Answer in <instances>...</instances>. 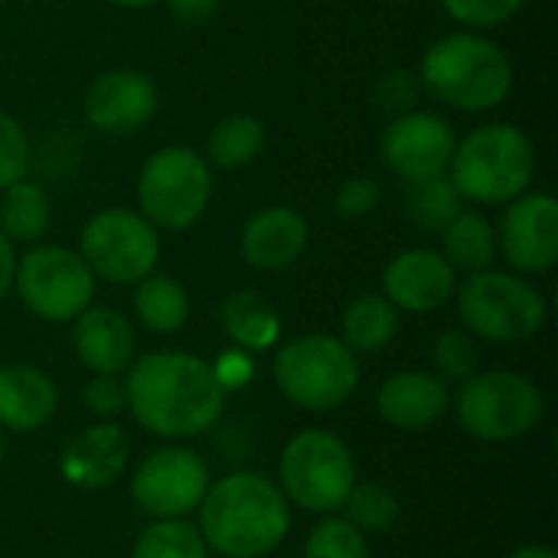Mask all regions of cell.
Masks as SVG:
<instances>
[{
	"mask_svg": "<svg viewBox=\"0 0 558 558\" xmlns=\"http://www.w3.org/2000/svg\"><path fill=\"white\" fill-rule=\"evenodd\" d=\"M128 412L157 438H193L213 428L226 392L213 363L183 350H154L128 366Z\"/></svg>",
	"mask_w": 558,
	"mask_h": 558,
	"instance_id": "obj_1",
	"label": "cell"
},
{
	"mask_svg": "<svg viewBox=\"0 0 558 558\" xmlns=\"http://www.w3.org/2000/svg\"><path fill=\"white\" fill-rule=\"evenodd\" d=\"M196 510V530L206 549L222 558L271 556L291 530V510L281 487L255 471H235L209 484Z\"/></svg>",
	"mask_w": 558,
	"mask_h": 558,
	"instance_id": "obj_2",
	"label": "cell"
},
{
	"mask_svg": "<svg viewBox=\"0 0 558 558\" xmlns=\"http://www.w3.org/2000/svg\"><path fill=\"white\" fill-rule=\"evenodd\" d=\"M513 78L517 72L507 49L477 29H454L435 39L418 65L422 92L468 114L504 105L513 92Z\"/></svg>",
	"mask_w": 558,
	"mask_h": 558,
	"instance_id": "obj_3",
	"label": "cell"
},
{
	"mask_svg": "<svg viewBox=\"0 0 558 558\" xmlns=\"http://www.w3.org/2000/svg\"><path fill=\"white\" fill-rule=\"evenodd\" d=\"M448 177L461 199L477 206H507L533 186L536 147L510 121L481 124L454 144Z\"/></svg>",
	"mask_w": 558,
	"mask_h": 558,
	"instance_id": "obj_4",
	"label": "cell"
},
{
	"mask_svg": "<svg viewBox=\"0 0 558 558\" xmlns=\"http://www.w3.org/2000/svg\"><path fill=\"white\" fill-rule=\"evenodd\" d=\"M454 298L468 333L490 343L533 340L549 317L543 291L517 271H474L464 284H458Z\"/></svg>",
	"mask_w": 558,
	"mask_h": 558,
	"instance_id": "obj_5",
	"label": "cell"
},
{
	"mask_svg": "<svg viewBox=\"0 0 558 558\" xmlns=\"http://www.w3.org/2000/svg\"><path fill=\"white\" fill-rule=\"evenodd\" d=\"M275 383L281 396L304 412H333L360 386L356 353L330 333H304L275 353Z\"/></svg>",
	"mask_w": 558,
	"mask_h": 558,
	"instance_id": "obj_6",
	"label": "cell"
},
{
	"mask_svg": "<svg viewBox=\"0 0 558 558\" xmlns=\"http://www.w3.org/2000/svg\"><path fill=\"white\" fill-rule=\"evenodd\" d=\"M137 213L163 232H183L203 219L213 199V167L183 144L154 150L137 173Z\"/></svg>",
	"mask_w": 558,
	"mask_h": 558,
	"instance_id": "obj_7",
	"label": "cell"
},
{
	"mask_svg": "<svg viewBox=\"0 0 558 558\" xmlns=\"http://www.w3.org/2000/svg\"><path fill=\"white\" fill-rule=\"evenodd\" d=\"M278 481L288 504L327 517L343 510L356 484V461L340 435L307 428L284 445L278 458Z\"/></svg>",
	"mask_w": 558,
	"mask_h": 558,
	"instance_id": "obj_8",
	"label": "cell"
},
{
	"mask_svg": "<svg viewBox=\"0 0 558 558\" xmlns=\"http://www.w3.org/2000/svg\"><path fill=\"white\" fill-rule=\"evenodd\" d=\"M461 428L477 441H520L546 412L543 389L513 369L474 373L454 399Z\"/></svg>",
	"mask_w": 558,
	"mask_h": 558,
	"instance_id": "obj_9",
	"label": "cell"
},
{
	"mask_svg": "<svg viewBox=\"0 0 558 558\" xmlns=\"http://www.w3.org/2000/svg\"><path fill=\"white\" fill-rule=\"evenodd\" d=\"M75 252L95 281L137 284L141 278L154 275L160 262V229H154L137 209L108 206L82 226Z\"/></svg>",
	"mask_w": 558,
	"mask_h": 558,
	"instance_id": "obj_10",
	"label": "cell"
},
{
	"mask_svg": "<svg viewBox=\"0 0 558 558\" xmlns=\"http://www.w3.org/2000/svg\"><path fill=\"white\" fill-rule=\"evenodd\" d=\"M13 288L29 314L46 324L75 320L95 298V275L75 248L33 245L16 258Z\"/></svg>",
	"mask_w": 558,
	"mask_h": 558,
	"instance_id": "obj_11",
	"label": "cell"
},
{
	"mask_svg": "<svg viewBox=\"0 0 558 558\" xmlns=\"http://www.w3.org/2000/svg\"><path fill=\"white\" fill-rule=\"evenodd\" d=\"M209 484V468L196 451L157 448L137 464L131 497L154 520H183L203 504Z\"/></svg>",
	"mask_w": 558,
	"mask_h": 558,
	"instance_id": "obj_12",
	"label": "cell"
},
{
	"mask_svg": "<svg viewBox=\"0 0 558 558\" xmlns=\"http://www.w3.org/2000/svg\"><path fill=\"white\" fill-rule=\"evenodd\" d=\"M497 229V255L517 275H546L558 262V203L556 196L526 190L507 203Z\"/></svg>",
	"mask_w": 558,
	"mask_h": 558,
	"instance_id": "obj_13",
	"label": "cell"
},
{
	"mask_svg": "<svg viewBox=\"0 0 558 558\" xmlns=\"http://www.w3.org/2000/svg\"><path fill=\"white\" fill-rule=\"evenodd\" d=\"M454 144H458L454 124L445 114L425 111V108L396 114L379 137L386 167L396 177H402L405 183L435 177V173H448Z\"/></svg>",
	"mask_w": 558,
	"mask_h": 558,
	"instance_id": "obj_14",
	"label": "cell"
},
{
	"mask_svg": "<svg viewBox=\"0 0 558 558\" xmlns=\"http://www.w3.org/2000/svg\"><path fill=\"white\" fill-rule=\"evenodd\" d=\"M160 105L157 82L141 69H108L95 75L82 98V114L95 131L134 134L141 131Z\"/></svg>",
	"mask_w": 558,
	"mask_h": 558,
	"instance_id": "obj_15",
	"label": "cell"
},
{
	"mask_svg": "<svg viewBox=\"0 0 558 558\" xmlns=\"http://www.w3.org/2000/svg\"><path fill=\"white\" fill-rule=\"evenodd\" d=\"M458 271L435 248H405L383 271V298L405 314H435L454 301Z\"/></svg>",
	"mask_w": 558,
	"mask_h": 558,
	"instance_id": "obj_16",
	"label": "cell"
},
{
	"mask_svg": "<svg viewBox=\"0 0 558 558\" xmlns=\"http://www.w3.org/2000/svg\"><path fill=\"white\" fill-rule=\"evenodd\" d=\"M311 242L307 219L291 206L258 209L239 232V255L255 271L291 268Z\"/></svg>",
	"mask_w": 558,
	"mask_h": 558,
	"instance_id": "obj_17",
	"label": "cell"
},
{
	"mask_svg": "<svg viewBox=\"0 0 558 558\" xmlns=\"http://www.w3.org/2000/svg\"><path fill=\"white\" fill-rule=\"evenodd\" d=\"M451 405L448 383L425 369H402L392 373L376 396V409L383 422L399 432H425L432 428Z\"/></svg>",
	"mask_w": 558,
	"mask_h": 558,
	"instance_id": "obj_18",
	"label": "cell"
},
{
	"mask_svg": "<svg viewBox=\"0 0 558 558\" xmlns=\"http://www.w3.org/2000/svg\"><path fill=\"white\" fill-rule=\"evenodd\" d=\"M72 347L85 369L118 376L134 363V327L131 320L105 304H88L72 320Z\"/></svg>",
	"mask_w": 558,
	"mask_h": 558,
	"instance_id": "obj_19",
	"label": "cell"
},
{
	"mask_svg": "<svg viewBox=\"0 0 558 558\" xmlns=\"http://www.w3.org/2000/svg\"><path fill=\"white\" fill-rule=\"evenodd\" d=\"M128 464V441L114 422H98L85 428L59 458L62 477L78 490H101L108 487Z\"/></svg>",
	"mask_w": 558,
	"mask_h": 558,
	"instance_id": "obj_20",
	"label": "cell"
},
{
	"mask_svg": "<svg viewBox=\"0 0 558 558\" xmlns=\"http://www.w3.org/2000/svg\"><path fill=\"white\" fill-rule=\"evenodd\" d=\"M59 409L56 383L33 363L0 366V428L7 432H36Z\"/></svg>",
	"mask_w": 558,
	"mask_h": 558,
	"instance_id": "obj_21",
	"label": "cell"
},
{
	"mask_svg": "<svg viewBox=\"0 0 558 558\" xmlns=\"http://www.w3.org/2000/svg\"><path fill=\"white\" fill-rule=\"evenodd\" d=\"M441 255L454 271H484L497 262V229L477 209H461L441 229Z\"/></svg>",
	"mask_w": 558,
	"mask_h": 558,
	"instance_id": "obj_22",
	"label": "cell"
},
{
	"mask_svg": "<svg viewBox=\"0 0 558 558\" xmlns=\"http://www.w3.org/2000/svg\"><path fill=\"white\" fill-rule=\"evenodd\" d=\"M222 327L229 340L245 353H265L281 337V317L258 291L229 294L222 304Z\"/></svg>",
	"mask_w": 558,
	"mask_h": 558,
	"instance_id": "obj_23",
	"label": "cell"
},
{
	"mask_svg": "<svg viewBox=\"0 0 558 558\" xmlns=\"http://www.w3.org/2000/svg\"><path fill=\"white\" fill-rule=\"evenodd\" d=\"M399 333V311L383 294H360L340 317V340L353 353H379Z\"/></svg>",
	"mask_w": 558,
	"mask_h": 558,
	"instance_id": "obj_24",
	"label": "cell"
},
{
	"mask_svg": "<svg viewBox=\"0 0 558 558\" xmlns=\"http://www.w3.org/2000/svg\"><path fill=\"white\" fill-rule=\"evenodd\" d=\"M52 222V203L46 190L33 180H16L7 190H0V232L16 245H33L49 232Z\"/></svg>",
	"mask_w": 558,
	"mask_h": 558,
	"instance_id": "obj_25",
	"label": "cell"
},
{
	"mask_svg": "<svg viewBox=\"0 0 558 558\" xmlns=\"http://www.w3.org/2000/svg\"><path fill=\"white\" fill-rule=\"evenodd\" d=\"M134 314L150 333H180L190 320V294L170 275H147L137 281Z\"/></svg>",
	"mask_w": 558,
	"mask_h": 558,
	"instance_id": "obj_26",
	"label": "cell"
},
{
	"mask_svg": "<svg viewBox=\"0 0 558 558\" xmlns=\"http://www.w3.org/2000/svg\"><path fill=\"white\" fill-rule=\"evenodd\" d=\"M265 141V124L255 114H226L206 137V160L219 170H239L262 157Z\"/></svg>",
	"mask_w": 558,
	"mask_h": 558,
	"instance_id": "obj_27",
	"label": "cell"
},
{
	"mask_svg": "<svg viewBox=\"0 0 558 558\" xmlns=\"http://www.w3.org/2000/svg\"><path fill=\"white\" fill-rule=\"evenodd\" d=\"M461 193L454 190L448 173H435V177H422V180H409L405 190V213L409 219L422 229V232H441L464 206H461Z\"/></svg>",
	"mask_w": 558,
	"mask_h": 558,
	"instance_id": "obj_28",
	"label": "cell"
},
{
	"mask_svg": "<svg viewBox=\"0 0 558 558\" xmlns=\"http://www.w3.org/2000/svg\"><path fill=\"white\" fill-rule=\"evenodd\" d=\"M343 510H347V520L363 536H383V533H389L399 523V513H402L399 497L386 484H379V481L353 484Z\"/></svg>",
	"mask_w": 558,
	"mask_h": 558,
	"instance_id": "obj_29",
	"label": "cell"
},
{
	"mask_svg": "<svg viewBox=\"0 0 558 558\" xmlns=\"http://www.w3.org/2000/svg\"><path fill=\"white\" fill-rule=\"evenodd\" d=\"M131 558H209L199 530L186 520H154L137 539Z\"/></svg>",
	"mask_w": 558,
	"mask_h": 558,
	"instance_id": "obj_30",
	"label": "cell"
},
{
	"mask_svg": "<svg viewBox=\"0 0 558 558\" xmlns=\"http://www.w3.org/2000/svg\"><path fill=\"white\" fill-rule=\"evenodd\" d=\"M304 558H369L366 536L347 520V517H324L307 543H304Z\"/></svg>",
	"mask_w": 558,
	"mask_h": 558,
	"instance_id": "obj_31",
	"label": "cell"
},
{
	"mask_svg": "<svg viewBox=\"0 0 558 558\" xmlns=\"http://www.w3.org/2000/svg\"><path fill=\"white\" fill-rule=\"evenodd\" d=\"M432 360H435V376H441L445 383H464L474 373H481V347L477 337L468 330H445L438 333L435 347H432Z\"/></svg>",
	"mask_w": 558,
	"mask_h": 558,
	"instance_id": "obj_32",
	"label": "cell"
},
{
	"mask_svg": "<svg viewBox=\"0 0 558 558\" xmlns=\"http://www.w3.org/2000/svg\"><path fill=\"white\" fill-rule=\"evenodd\" d=\"M526 0H441L445 13L461 23L464 29H497L504 23H510Z\"/></svg>",
	"mask_w": 558,
	"mask_h": 558,
	"instance_id": "obj_33",
	"label": "cell"
},
{
	"mask_svg": "<svg viewBox=\"0 0 558 558\" xmlns=\"http://www.w3.org/2000/svg\"><path fill=\"white\" fill-rule=\"evenodd\" d=\"M29 137L23 131V124L0 111V190H7L10 183L23 180L29 173Z\"/></svg>",
	"mask_w": 558,
	"mask_h": 558,
	"instance_id": "obj_34",
	"label": "cell"
},
{
	"mask_svg": "<svg viewBox=\"0 0 558 558\" xmlns=\"http://www.w3.org/2000/svg\"><path fill=\"white\" fill-rule=\"evenodd\" d=\"M379 196H383L379 180L369 177V173H356V177H350V180H343L337 186V193H333V213L340 219H360V216H366L379 203Z\"/></svg>",
	"mask_w": 558,
	"mask_h": 558,
	"instance_id": "obj_35",
	"label": "cell"
},
{
	"mask_svg": "<svg viewBox=\"0 0 558 558\" xmlns=\"http://www.w3.org/2000/svg\"><path fill=\"white\" fill-rule=\"evenodd\" d=\"M82 402L92 415L98 418H118L121 412H128V389H124V379L118 376H108V373H95V379H88L85 392H82Z\"/></svg>",
	"mask_w": 558,
	"mask_h": 558,
	"instance_id": "obj_36",
	"label": "cell"
},
{
	"mask_svg": "<svg viewBox=\"0 0 558 558\" xmlns=\"http://www.w3.org/2000/svg\"><path fill=\"white\" fill-rule=\"evenodd\" d=\"M418 95H422V82H418L415 72H389L376 85V98L383 101V108H389L396 114L412 111Z\"/></svg>",
	"mask_w": 558,
	"mask_h": 558,
	"instance_id": "obj_37",
	"label": "cell"
},
{
	"mask_svg": "<svg viewBox=\"0 0 558 558\" xmlns=\"http://www.w3.org/2000/svg\"><path fill=\"white\" fill-rule=\"evenodd\" d=\"M213 373H216V379H219V386H222V392H229V389H242L245 383H252V376H255V363H252V353H245V350H226L222 356H219V363L213 366Z\"/></svg>",
	"mask_w": 558,
	"mask_h": 558,
	"instance_id": "obj_38",
	"label": "cell"
},
{
	"mask_svg": "<svg viewBox=\"0 0 558 558\" xmlns=\"http://www.w3.org/2000/svg\"><path fill=\"white\" fill-rule=\"evenodd\" d=\"M167 7L183 26H199L219 10V0H167Z\"/></svg>",
	"mask_w": 558,
	"mask_h": 558,
	"instance_id": "obj_39",
	"label": "cell"
},
{
	"mask_svg": "<svg viewBox=\"0 0 558 558\" xmlns=\"http://www.w3.org/2000/svg\"><path fill=\"white\" fill-rule=\"evenodd\" d=\"M13 275H16V248H13V242L0 232V301L10 294Z\"/></svg>",
	"mask_w": 558,
	"mask_h": 558,
	"instance_id": "obj_40",
	"label": "cell"
},
{
	"mask_svg": "<svg viewBox=\"0 0 558 558\" xmlns=\"http://www.w3.org/2000/svg\"><path fill=\"white\" fill-rule=\"evenodd\" d=\"M507 558H558L556 549L549 546H520L517 553H510Z\"/></svg>",
	"mask_w": 558,
	"mask_h": 558,
	"instance_id": "obj_41",
	"label": "cell"
},
{
	"mask_svg": "<svg viewBox=\"0 0 558 558\" xmlns=\"http://www.w3.org/2000/svg\"><path fill=\"white\" fill-rule=\"evenodd\" d=\"M108 3L124 7V10H147V7H154V3H160V0H108Z\"/></svg>",
	"mask_w": 558,
	"mask_h": 558,
	"instance_id": "obj_42",
	"label": "cell"
},
{
	"mask_svg": "<svg viewBox=\"0 0 558 558\" xmlns=\"http://www.w3.org/2000/svg\"><path fill=\"white\" fill-rule=\"evenodd\" d=\"M3 454H7V438H3V428H0V464H3Z\"/></svg>",
	"mask_w": 558,
	"mask_h": 558,
	"instance_id": "obj_43",
	"label": "cell"
},
{
	"mask_svg": "<svg viewBox=\"0 0 558 558\" xmlns=\"http://www.w3.org/2000/svg\"><path fill=\"white\" fill-rule=\"evenodd\" d=\"M3 3H7V0H0V7H3Z\"/></svg>",
	"mask_w": 558,
	"mask_h": 558,
	"instance_id": "obj_44",
	"label": "cell"
}]
</instances>
